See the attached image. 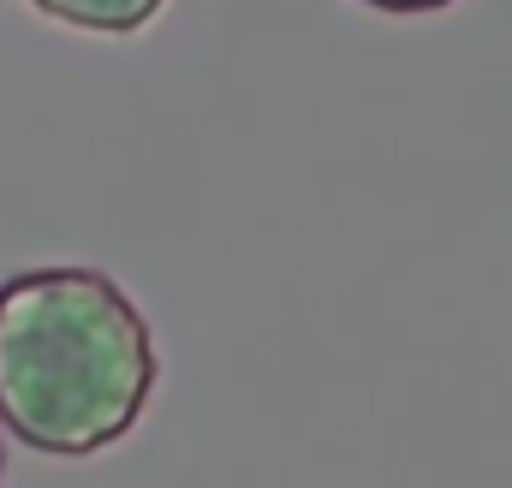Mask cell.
Masks as SVG:
<instances>
[{
    "instance_id": "6da1fadb",
    "label": "cell",
    "mask_w": 512,
    "mask_h": 488,
    "mask_svg": "<svg viewBox=\"0 0 512 488\" xmlns=\"http://www.w3.org/2000/svg\"><path fill=\"white\" fill-rule=\"evenodd\" d=\"M155 334L120 280L54 262L0 280V429L48 459L126 441L155 393Z\"/></svg>"
},
{
    "instance_id": "7a4b0ae2",
    "label": "cell",
    "mask_w": 512,
    "mask_h": 488,
    "mask_svg": "<svg viewBox=\"0 0 512 488\" xmlns=\"http://www.w3.org/2000/svg\"><path fill=\"white\" fill-rule=\"evenodd\" d=\"M42 18H60L72 30H96V36H131L143 30L167 0H30Z\"/></svg>"
},
{
    "instance_id": "3957f363",
    "label": "cell",
    "mask_w": 512,
    "mask_h": 488,
    "mask_svg": "<svg viewBox=\"0 0 512 488\" xmlns=\"http://www.w3.org/2000/svg\"><path fill=\"white\" fill-rule=\"evenodd\" d=\"M364 6H376L387 18H429V12H447L453 0H364Z\"/></svg>"
},
{
    "instance_id": "277c9868",
    "label": "cell",
    "mask_w": 512,
    "mask_h": 488,
    "mask_svg": "<svg viewBox=\"0 0 512 488\" xmlns=\"http://www.w3.org/2000/svg\"><path fill=\"white\" fill-rule=\"evenodd\" d=\"M0 471H6V447H0Z\"/></svg>"
}]
</instances>
